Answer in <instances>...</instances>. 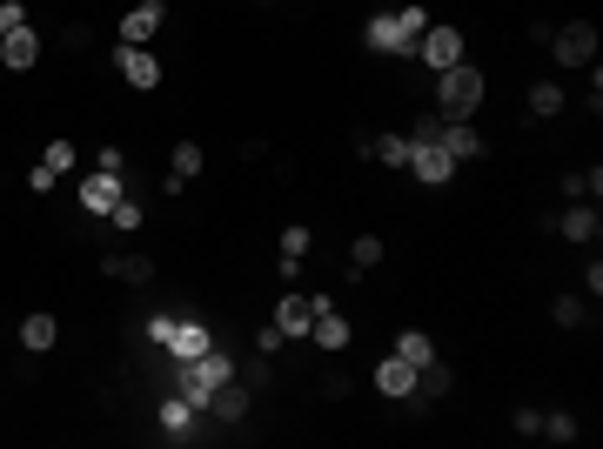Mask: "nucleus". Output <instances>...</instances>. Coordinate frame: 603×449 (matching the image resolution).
I'll use <instances>...</instances> for the list:
<instances>
[{"label": "nucleus", "mask_w": 603, "mask_h": 449, "mask_svg": "<svg viewBox=\"0 0 603 449\" xmlns=\"http://www.w3.org/2000/svg\"><path fill=\"white\" fill-rule=\"evenodd\" d=\"M423 34H429V14L416 7V0H402V7H382V14H369V27H362V47H369V54H389V61H416Z\"/></svg>", "instance_id": "1"}, {"label": "nucleus", "mask_w": 603, "mask_h": 449, "mask_svg": "<svg viewBox=\"0 0 603 449\" xmlns=\"http://www.w3.org/2000/svg\"><path fill=\"white\" fill-rule=\"evenodd\" d=\"M483 94H490V81H483V68H469V61L436 74V114L443 121H469V114L483 108Z\"/></svg>", "instance_id": "2"}, {"label": "nucleus", "mask_w": 603, "mask_h": 449, "mask_svg": "<svg viewBox=\"0 0 603 449\" xmlns=\"http://www.w3.org/2000/svg\"><path fill=\"white\" fill-rule=\"evenodd\" d=\"M550 54H557L563 68H590V61H597V27L590 21H563V27H550Z\"/></svg>", "instance_id": "3"}, {"label": "nucleus", "mask_w": 603, "mask_h": 449, "mask_svg": "<svg viewBox=\"0 0 603 449\" xmlns=\"http://www.w3.org/2000/svg\"><path fill=\"white\" fill-rule=\"evenodd\" d=\"M409 175L423 181V188H449L456 181V161H449L443 141H409Z\"/></svg>", "instance_id": "4"}, {"label": "nucleus", "mask_w": 603, "mask_h": 449, "mask_svg": "<svg viewBox=\"0 0 603 449\" xmlns=\"http://www.w3.org/2000/svg\"><path fill=\"white\" fill-rule=\"evenodd\" d=\"M550 235H563V242L590 248V242L603 235V215H597V202H570L563 215H550Z\"/></svg>", "instance_id": "5"}, {"label": "nucleus", "mask_w": 603, "mask_h": 449, "mask_svg": "<svg viewBox=\"0 0 603 449\" xmlns=\"http://www.w3.org/2000/svg\"><path fill=\"white\" fill-rule=\"evenodd\" d=\"M121 195H128V175H114V168H94V175L81 181V208H88V215H114Z\"/></svg>", "instance_id": "6"}, {"label": "nucleus", "mask_w": 603, "mask_h": 449, "mask_svg": "<svg viewBox=\"0 0 603 449\" xmlns=\"http://www.w3.org/2000/svg\"><path fill=\"white\" fill-rule=\"evenodd\" d=\"M416 61H429V74H443L463 61V27H429L423 47H416Z\"/></svg>", "instance_id": "7"}, {"label": "nucleus", "mask_w": 603, "mask_h": 449, "mask_svg": "<svg viewBox=\"0 0 603 449\" xmlns=\"http://www.w3.org/2000/svg\"><path fill=\"white\" fill-rule=\"evenodd\" d=\"M114 68H121V81H128V88H141V94L161 88V61L148 54V47H128V41H121V47H114Z\"/></svg>", "instance_id": "8"}, {"label": "nucleus", "mask_w": 603, "mask_h": 449, "mask_svg": "<svg viewBox=\"0 0 603 449\" xmlns=\"http://www.w3.org/2000/svg\"><path fill=\"white\" fill-rule=\"evenodd\" d=\"M248 409H255V389H248L242 376H228L215 396H208V416L215 423H248Z\"/></svg>", "instance_id": "9"}, {"label": "nucleus", "mask_w": 603, "mask_h": 449, "mask_svg": "<svg viewBox=\"0 0 603 449\" xmlns=\"http://www.w3.org/2000/svg\"><path fill=\"white\" fill-rule=\"evenodd\" d=\"M208 349H215V329L208 322H175L168 329V362H201Z\"/></svg>", "instance_id": "10"}, {"label": "nucleus", "mask_w": 603, "mask_h": 449, "mask_svg": "<svg viewBox=\"0 0 603 449\" xmlns=\"http://www.w3.org/2000/svg\"><path fill=\"white\" fill-rule=\"evenodd\" d=\"M161 21H168V7H161V0H141V7H128V14H121V41H128V47H148L161 34Z\"/></svg>", "instance_id": "11"}, {"label": "nucleus", "mask_w": 603, "mask_h": 449, "mask_svg": "<svg viewBox=\"0 0 603 449\" xmlns=\"http://www.w3.org/2000/svg\"><path fill=\"white\" fill-rule=\"evenodd\" d=\"M268 322H275V329H282V336H289V342H302V336H309V329H315V295H282Z\"/></svg>", "instance_id": "12"}, {"label": "nucleus", "mask_w": 603, "mask_h": 449, "mask_svg": "<svg viewBox=\"0 0 603 449\" xmlns=\"http://www.w3.org/2000/svg\"><path fill=\"white\" fill-rule=\"evenodd\" d=\"M41 61V34L34 27H14V34H0V68L7 74H27Z\"/></svg>", "instance_id": "13"}, {"label": "nucleus", "mask_w": 603, "mask_h": 449, "mask_svg": "<svg viewBox=\"0 0 603 449\" xmlns=\"http://www.w3.org/2000/svg\"><path fill=\"white\" fill-rule=\"evenodd\" d=\"M376 389L389 396V403H409V396H416V369H409V362L389 349V356L376 362Z\"/></svg>", "instance_id": "14"}, {"label": "nucleus", "mask_w": 603, "mask_h": 449, "mask_svg": "<svg viewBox=\"0 0 603 449\" xmlns=\"http://www.w3.org/2000/svg\"><path fill=\"white\" fill-rule=\"evenodd\" d=\"M309 336L322 342L329 356H342V349H349V322L335 315V302H329V295H315V329H309Z\"/></svg>", "instance_id": "15"}, {"label": "nucleus", "mask_w": 603, "mask_h": 449, "mask_svg": "<svg viewBox=\"0 0 603 449\" xmlns=\"http://www.w3.org/2000/svg\"><path fill=\"white\" fill-rule=\"evenodd\" d=\"M195 416H201V409H195V403H181L175 389L161 396V436H168V443H195Z\"/></svg>", "instance_id": "16"}, {"label": "nucleus", "mask_w": 603, "mask_h": 449, "mask_svg": "<svg viewBox=\"0 0 603 449\" xmlns=\"http://www.w3.org/2000/svg\"><path fill=\"white\" fill-rule=\"evenodd\" d=\"M449 148V161H456V168H463V161H483V135H476V128H469V121H443V135H436Z\"/></svg>", "instance_id": "17"}, {"label": "nucleus", "mask_w": 603, "mask_h": 449, "mask_svg": "<svg viewBox=\"0 0 603 449\" xmlns=\"http://www.w3.org/2000/svg\"><path fill=\"white\" fill-rule=\"evenodd\" d=\"M54 342H61V322H54L47 309H34V315L21 322V349H27V356H47Z\"/></svg>", "instance_id": "18"}, {"label": "nucleus", "mask_w": 603, "mask_h": 449, "mask_svg": "<svg viewBox=\"0 0 603 449\" xmlns=\"http://www.w3.org/2000/svg\"><path fill=\"white\" fill-rule=\"evenodd\" d=\"M101 269H108L114 282H128V289H148V282H155V262H148V255H108Z\"/></svg>", "instance_id": "19"}, {"label": "nucleus", "mask_w": 603, "mask_h": 449, "mask_svg": "<svg viewBox=\"0 0 603 449\" xmlns=\"http://www.w3.org/2000/svg\"><path fill=\"white\" fill-rule=\"evenodd\" d=\"M309 242H315V235H309L302 222H289V228H282V262H275V275H295V269H302V255H309Z\"/></svg>", "instance_id": "20"}, {"label": "nucleus", "mask_w": 603, "mask_h": 449, "mask_svg": "<svg viewBox=\"0 0 603 449\" xmlns=\"http://www.w3.org/2000/svg\"><path fill=\"white\" fill-rule=\"evenodd\" d=\"M603 195V168H570L563 175V202H597Z\"/></svg>", "instance_id": "21"}, {"label": "nucleus", "mask_w": 603, "mask_h": 449, "mask_svg": "<svg viewBox=\"0 0 603 449\" xmlns=\"http://www.w3.org/2000/svg\"><path fill=\"white\" fill-rule=\"evenodd\" d=\"M396 356L409 362V369H423V362H436V342H429L423 329H402V336H396Z\"/></svg>", "instance_id": "22"}, {"label": "nucleus", "mask_w": 603, "mask_h": 449, "mask_svg": "<svg viewBox=\"0 0 603 449\" xmlns=\"http://www.w3.org/2000/svg\"><path fill=\"white\" fill-rule=\"evenodd\" d=\"M369 155H376V168H409V135H376Z\"/></svg>", "instance_id": "23"}, {"label": "nucleus", "mask_w": 603, "mask_h": 449, "mask_svg": "<svg viewBox=\"0 0 603 449\" xmlns=\"http://www.w3.org/2000/svg\"><path fill=\"white\" fill-rule=\"evenodd\" d=\"M550 322H557V329H583V322H590V302H583V295H557V302H550Z\"/></svg>", "instance_id": "24"}, {"label": "nucleus", "mask_w": 603, "mask_h": 449, "mask_svg": "<svg viewBox=\"0 0 603 449\" xmlns=\"http://www.w3.org/2000/svg\"><path fill=\"white\" fill-rule=\"evenodd\" d=\"M201 141H175V155H168V175H181V181H195L201 175Z\"/></svg>", "instance_id": "25"}, {"label": "nucleus", "mask_w": 603, "mask_h": 449, "mask_svg": "<svg viewBox=\"0 0 603 449\" xmlns=\"http://www.w3.org/2000/svg\"><path fill=\"white\" fill-rule=\"evenodd\" d=\"M550 114H563V88L557 81H536L530 88V121H550Z\"/></svg>", "instance_id": "26"}, {"label": "nucleus", "mask_w": 603, "mask_h": 449, "mask_svg": "<svg viewBox=\"0 0 603 449\" xmlns=\"http://www.w3.org/2000/svg\"><path fill=\"white\" fill-rule=\"evenodd\" d=\"M543 436H550V443H577L583 423L570 416V409H550V416H543Z\"/></svg>", "instance_id": "27"}, {"label": "nucleus", "mask_w": 603, "mask_h": 449, "mask_svg": "<svg viewBox=\"0 0 603 449\" xmlns=\"http://www.w3.org/2000/svg\"><path fill=\"white\" fill-rule=\"evenodd\" d=\"M349 262H356V275L382 269V242H376V235H356V248H349Z\"/></svg>", "instance_id": "28"}, {"label": "nucleus", "mask_w": 603, "mask_h": 449, "mask_svg": "<svg viewBox=\"0 0 603 449\" xmlns=\"http://www.w3.org/2000/svg\"><path fill=\"white\" fill-rule=\"evenodd\" d=\"M108 222H114V228H128V235H134V228L148 222V208L134 202V195H121V202H114V215H108Z\"/></svg>", "instance_id": "29"}, {"label": "nucleus", "mask_w": 603, "mask_h": 449, "mask_svg": "<svg viewBox=\"0 0 603 449\" xmlns=\"http://www.w3.org/2000/svg\"><path fill=\"white\" fill-rule=\"evenodd\" d=\"M436 135H443V114L436 108H423L416 121H409V141H436Z\"/></svg>", "instance_id": "30"}, {"label": "nucleus", "mask_w": 603, "mask_h": 449, "mask_svg": "<svg viewBox=\"0 0 603 449\" xmlns=\"http://www.w3.org/2000/svg\"><path fill=\"white\" fill-rule=\"evenodd\" d=\"M47 168H54V175H67V168H74V141H61V135H54V141H47Z\"/></svg>", "instance_id": "31"}, {"label": "nucleus", "mask_w": 603, "mask_h": 449, "mask_svg": "<svg viewBox=\"0 0 603 449\" xmlns=\"http://www.w3.org/2000/svg\"><path fill=\"white\" fill-rule=\"evenodd\" d=\"M255 349H262V356H282V349H289V336H282L275 322H262V329H255Z\"/></svg>", "instance_id": "32"}, {"label": "nucleus", "mask_w": 603, "mask_h": 449, "mask_svg": "<svg viewBox=\"0 0 603 449\" xmlns=\"http://www.w3.org/2000/svg\"><path fill=\"white\" fill-rule=\"evenodd\" d=\"M54 181H61V175H54L47 161H34V168H27V188H34V195H54Z\"/></svg>", "instance_id": "33"}, {"label": "nucleus", "mask_w": 603, "mask_h": 449, "mask_svg": "<svg viewBox=\"0 0 603 449\" xmlns=\"http://www.w3.org/2000/svg\"><path fill=\"white\" fill-rule=\"evenodd\" d=\"M168 329H175V315H148V342L155 349H168Z\"/></svg>", "instance_id": "34"}, {"label": "nucleus", "mask_w": 603, "mask_h": 449, "mask_svg": "<svg viewBox=\"0 0 603 449\" xmlns=\"http://www.w3.org/2000/svg\"><path fill=\"white\" fill-rule=\"evenodd\" d=\"M94 168H114V175H128V155H121V148H101V155H94Z\"/></svg>", "instance_id": "35"}, {"label": "nucleus", "mask_w": 603, "mask_h": 449, "mask_svg": "<svg viewBox=\"0 0 603 449\" xmlns=\"http://www.w3.org/2000/svg\"><path fill=\"white\" fill-rule=\"evenodd\" d=\"M349 389H356V382H349V376H322V396H329V403H342Z\"/></svg>", "instance_id": "36"}, {"label": "nucleus", "mask_w": 603, "mask_h": 449, "mask_svg": "<svg viewBox=\"0 0 603 449\" xmlns=\"http://www.w3.org/2000/svg\"><path fill=\"white\" fill-rule=\"evenodd\" d=\"M516 436H543V416L536 409H516Z\"/></svg>", "instance_id": "37"}, {"label": "nucleus", "mask_w": 603, "mask_h": 449, "mask_svg": "<svg viewBox=\"0 0 603 449\" xmlns=\"http://www.w3.org/2000/svg\"><path fill=\"white\" fill-rule=\"evenodd\" d=\"M0 34H7V27H0Z\"/></svg>", "instance_id": "38"}]
</instances>
